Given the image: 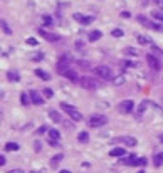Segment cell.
I'll return each mask as SVG.
<instances>
[{
    "label": "cell",
    "instance_id": "cell-2",
    "mask_svg": "<svg viewBox=\"0 0 163 173\" xmlns=\"http://www.w3.org/2000/svg\"><path fill=\"white\" fill-rule=\"evenodd\" d=\"M61 108L68 113V116L71 118V119H74V121H82V114L79 113V111L74 108V106H71V104H68V102H61Z\"/></svg>",
    "mask_w": 163,
    "mask_h": 173
},
{
    "label": "cell",
    "instance_id": "cell-5",
    "mask_svg": "<svg viewBox=\"0 0 163 173\" xmlns=\"http://www.w3.org/2000/svg\"><path fill=\"white\" fill-rule=\"evenodd\" d=\"M61 72V76H64V77H68L69 81H72V82H79L81 81V77L77 76V72L74 71L72 67H68V69H62V71H59Z\"/></svg>",
    "mask_w": 163,
    "mask_h": 173
},
{
    "label": "cell",
    "instance_id": "cell-18",
    "mask_svg": "<svg viewBox=\"0 0 163 173\" xmlns=\"http://www.w3.org/2000/svg\"><path fill=\"white\" fill-rule=\"evenodd\" d=\"M136 39L141 46H151V39H148V37H145V35H138Z\"/></svg>",
    "mask_w": 163,
    "mask_h": 173
},
{
    "label": "cell",
    "instance_id": "cell-9",
    "mask_svg": "<svg viewBox=\"0 0 163 173\" xmlns=\"http://www.w3.org/2000/svg\"><path fill=\"white\" fill-rule=\"evenodd\" d=\"M29 96H30V101L34 102V104H37V106H40V104H44V98L40 96L39 93L37 91H34V89H32L30 93H29Z\"/></svg>",
    "mask_w": 163,
    "mask_h": 173
},
{
    "label": "cell",
    "instance_id": "cell-17",
    "mask_svg": "<svg viewBox=\"0 0 163 173\" xmlns=\"http://www.w3.org/2000/svg\"><path fill=\"white\" fill-rule=\"evenodd\" d=\"M153 165H155V166H161V165H163V151H161V153H158V155H155Z\"/></svg>",
    "mask_w": 163,
    "mask_h": 173
},
{
    "label": "cell",
    "instance_id": "cell-31",
    "mask_svg": "<svg viewBox=\"0 0 163 173\" xmlns=\"http://www.w3.org/2000/svg\"><path fill=\"white\" fill-rule=\"evenodd\" d=\"M126 52H128V54H131V56H138V54H140L135 47H126Z\"/></svg>",
    "mask_w": 163,
    "mask_h": 173
},
{
    "label": "cell",
    "instance_id": "cell-25",
    "mask_svg": "<svg viewBox=\"0 0 163 173\" xmlns=\"http://www.w3.org/2000/svg\"><path fill=\"white\" fill-rule=\"evenodd\" d=\"M124 81H126V77H124V76H114L113 84H114V86H121V84H124Z\"/></svg>",
    "mask_w": 163,
    "mask_h": 173
},
{
    "label": "cell",
    "instance_id": "cell-42",
    "mask_svg": "<svg viewBox=\"0 0 163 173\" xmlns=\"http://www.w3.org/2000/svg\"><path fill=\"white\" fill-rule=\"evenodd\" d=\"M138 173H145V171H138Z\"/></svg>",
    "mask_w": 163,
    "mask_h": 173
},
{
    "label": "cell",
    "instance_id": "cell-10",
    "mask_svg": "<svg viewBox=\"0 0 163 173\" xmlns=\"http://www.w3.org/2000/svg\"><path fill=\"white\" fill-rule=\"evenodd\" d=\"M74 20H77L82 25H87V24L93 22V17H86V15H82V14H74Z\"/></svg>",
    "mask_w": 163,
    "mask_h": 173
},
{
    "label": "cell",
    "instance_id": "cell-22",
    "mask_svg": "<svg viewBox=\"0 0 163 173\" xmlns=\"http://www.w3.org/2000/svg\"><path fill=\"white\" fill-rule=\"evenodd\" d=\"M20 102H22V104L24 106H29V104H30V96H29V94H26V93H22V94H20Z\"/></svg>",
    "mask_w": 163,
    "mask_h": 173
},
{
    "label": "cell",
    "instance_id": "cell-3",
    "mask_svg": "<svg viewBox=\"0 0 163 173\" xmlns=\"http://www.w3.org/2000/svg\"><path fill=\"white\" fill-rule=\"evenodd\" d=\"M79 84H81L84 89H87V91H96L98 86H99V82L96 79H93V77H89V76H82L81 81H79Z\"/></svg>",
    "mask_w": 163,
    "mask_h": 173
},
{
    "label": "cell",
    "instance_id": "cell-7",
    "mask_svg": "<svg viewBox=\"0 0 163 173\" xmlns=\"http://www.w3.org/2000/svg\"><path fill=\"white\" fill-rule=\"evenodd\" d=\"M133 108H135V102H133L131 99H124V101L119 102V111H121V113H124V114L131 113Z\"/></svg>",
    "mask_w": 163,
    "mask_h": 173
},
{
    "label": "cell",
    "instance_id": "cell-33",
    "mask_svg": "<svg viewBox=\"0 0 163 173\" xmlns=\"http://www.w3.org/2000/svg\"><path fill=\"white\" fill-rule=\"evenodd\" d=\"M27 44L29 46H37V40L34 39V37H30V39H27Z\"/></svg>",
    "mask_w": 163,
    "mask_h": 173
},
{
    "label": "cell",
    "instance_id": "cell-43",
    "mask_svg": "<svg viewBox=\"0 0 163 173\" xmlns=\"http://www.w3.org/2000/svg\"><path fill=\"white\" fill-rule=\"evenodd\" d=\"M161 143H163V136H161Z\"/></svg>",
    "mask_w": 163,
    "mask_h": 173
},
{
    "label": "cell",
    "instance_id": "cell-15",
    "mask_svg": "<svg viewBox=\"0 0 163 173\" xmlns=\"http://www.w3.org/2000/svg\"><path fill=\"white\" fill-rule=\"evenodd\" d=\"M49 116H51V119H52L54 123H61V114L57 113L56 109H51V111H49Z\"/></svg>",
    "mask_w": 163,
    "mask_h": 173
},
{
    "label": "cell",
    "instance_id": "cell-36",
    "mask_svg": "<svg viewBox=\"0 0 163 173\" xmlns=\"http://www.w3.org/2000/svg\"><path fill=\"white\" fill-rule=\"evenodd\" d=\"M49 143H51V146H57V145H59L57 139H49Z\"/></svg>",
    "mask_w": 163,
    "mask_h": 173
},
{
    "label": "cell",
    "instance_id": "cell-1",
    "mask_svg": "<svg viewBox=\"0 0 163 173\" xmlns=\"http://www.w3.org/2000/svg\"><path fill=\"white\" fill-rule=\"evenodd\" d=\"M93 71H94L96 76H99L104 81H113L114 79V74H113V71L108 67V66H98V67H94Z\"/></svg>",
    "mask_w": 163,
    "mask_h": 173
},
{
    "label": "cell",
    "instance_id": "cell-16",
    "mask_svg": "<svg viewBox=\"0 0 163 173\" xmlns=\"http://www.w3.org/2000/svg\"><path fill=\"white\" fill-rule=\"evenodd\" d=\"M126 155V151H124V148H114V150H111L109 156H124Z\"/></svg>",
    "mask_w": 163,
    "mask_h": 173
},
{
    "label": "cell",
    "instance_id": "cell-38",
    "mask_svg": "<svg viewBox=\"0 0 163 173\" xmlns=\"http://www.w3.org/2000/svg\"><path fill=\"white\" fill-rule=\"evenodd\" d=\"M121 17H124V19H129V12H121Z\"/></svg>",
    "mask_w": 163,
    "mask_h": 173
},
{
    "label": "cell",
    "instance_id": "cell-4",
    "mask_svg": "<svg viewBox=\"0 0 163 173\" xmlns=\"http://www.w3.org/2000/svg\"><path fill=\"white\" fill-rule=\"evenodd\" d=\"M106 123H108V118L103 116V114H94V116H91L87 119V126H91V128H101Z\"/></svg>",
    "mask_w": 163,
    "mask_h": 173
},
{
    "label": "cell",
    "instance_id": "cell-41",
    "mask_svg": "<svg viewBox=\"0 0 163 173\" xmlns=\"http://www.w3.org/2000/svg\"><path fill=\"white\" fill-rule=\"evenodd\" d=\"M30 173H40V171H30Z\"/></svg>",
    "mask_w": 163,
    "mask_h": 173
},
{
    "label": "cell",
    "instance_id": "cell-40",
    "mask_svg": "<svg viewBox=\"0 0 163 173\" xmlns=\"http://www.w3.org/2000/svg\"><path fill=\"white\" fill-rule=\"evenodd\" d=\"M59 173H71V171H69V170H61Z\"/></svg>",
    "mask_w": 163,
    "mask_h": 173
},
{
    "label": "cell",
    "instance_id": "cell-30",
    "mask_svg": "<svg viewBox=\"0 0 163 173\" xmlns=\"http://www.w3.org/2000/svg\"><path fill=\"white\" fill-rule=\"evenodd\" d=\"M42 94H44L45 98H52V94H54V93H52V89H51V88H45L44 91H42Z\"/></svg>",
    "mask_w": 163,
    "mask_h": 173
},
{
    "label": "cell",
    "instance_id": "cell-24",
    "mask_svg": "<svg viewBox=\"0 0 163 173\" xmlns=\"http://www.w3.org/2000/svg\"><path fill=\"white\" fill-rule=\"evenodd\" d=\"M62 158H64V155H56V156H54V158L51 160V166H54V168H56L57 166V163H59V162H62Z\"/></svg>",
    "mask_w": 163,
    "mask_h": 173
},
{
    "label": "cell",
    "instance_id": "cell-35",
    "mask_svg": "<svg viewBox=\"0 0 163 173\" xmlns=\"http://www.w3.org/2000/svg\"><path fill=\"white\" fill-rule=\"evenodd\" d=\"M155 3H156V7L160 10H163V0H155Z\"/></svg>",
    "mask_w": 163,
    "mask_h": 173
},
{
    "label": "cell",
    "instance_id": "cell-37",
    "mask_svg": "<svg viewBox=\"0 0 163 173\" xmlns=\"http://www.w3.org/2000/svg\"><path fill=\"white\" fill-rule=\"evenodd\" d=\"M9 173H24V170H20V168H15V170H10Z\"/></svg>",
    "mask_w": 163,
    "mask_h": 173
},
{
    "label": "cell",
    "instance_id": "cell-29",
    "mask_svg": "<svg viewBox=\"0 0 163 173\" xmlns=\"http://www.w3.org/2000/svg\"><path fill=\"white\" fill-rule=\"evenodd\" d=\"M111 35L113 37H123V30H121V29H113Z\"/></svg>",
    "mask_w": 163,
    "mask_h": 173
},
{
    "label": "cell",
    "instance_id": "cell-28",
    "mask_svg": "<svg viewBox=\"0 0 163 173\" xmlns=\"http://www.w3.org/2000/svg\"><path fill=\"white\" fill-rule=\"evenodd\" d=\"M151 51H153V54H156V56H163V51L158 46H153L151 44Z\"/></svg>",
    "mask_w": 163,
    "mask_h": 173
},
{
    "label": "cell",
    "instance_id": "cell-21",
    "mask_svg": "<svg viewBox=\"0 0 163 173\" xmlns=\"http://www.w3.org/2000/svg\"><path fill=\"white\" fill-rule=\"evenodd\" d=\"M121 141H124L128 146H136V143H138L133 136H124V138H121Z\"/></svg>",
    "mask_w": 163,
    "mask_h": 173
},
{
    "label": "cell",
    "instance_id": "cell-13",
    "mask_svg": "<svg viewBox=\"0 0 163 173\" xmlns=\"http://www.w3.org/2000/svg\"><path fill=\"white\" fill-rule=\"evenodd\" d=\"M35 76H39L42 81H49V79H51V76H49L45 71H42V69H35Z\"/></svg>",
    "mask_w": 163,
    "mask_h": 173
},
{
    "label": "cell",
    "instance_id": "cell-12",
    "mask_svg": "<svg viewBox=\"0 0 163 173\" xmlns=\"http://www.w3.org/2000/svg\"><path fill=\"white\" fill-rule=\"evenodd\" d=\"M47 133H49V139H57V141L61 139V133H59L57 130H52V128H49Z\"/></svg>",
    "mask_w": 163,
    "mask_h": 173
},
{
    "label": "cell",
    "instance_id": "cell-39",
    "mask_svg": "<svg viewBox=\"0 0 163 173\" xmlns=\"http://www.w3.org/2000/svg\"><path fill=\"white\" fill-rule=\"evenodd\" d=\"M0 165H2V166L5 165V158H3V156H0Z\"/></svg>",
    "mask_w": 163,
    "mask_h": 173
},
{
    "label": "cell",
    "instance_id": "cell-26",
    "mask_svg": "<svg viewBox=\"0 0 163 173\" xmlns=\"http://www.w3.org/2000/svg\"><path fill=\"white\" fill-rule=\"evenodd\" d=\"M5 150L7 151H17L19 150V145H17V143H7V145H5Z\"/></svg>",
    "mask_w": 163,
    "mask_h": 173
},
{
    "label": "cell",
    "instance_id": "cell-27",
    "mask_svg": "<svg viewBox=\"0 0 163 173\" xmlns=\"http://www.w3.org/2000/svg\"><path fill=\"white\" fill-rule=\"evenodd\" d=\"M151 15H153V19H156V20H160V22H163V14H161V12L153 10V12H151Z\"/></svg>",
    "mask_w": 163,
    "mask_h": 173
},
{
    "label": "cell",
    "instance_id": "cell-6",
    "mask_svg": "<svg viewBox=\"0 0 163 173\" xmlns=\"http://www.w3.org/2000/svg\"><path fill=\"white\" fill-rule=\"evenodd\" d=\"M138 22L141 24V25H145V27H148V29H155V30H160L161 29V25L160 24H155V22H151L148 17H145V15H138Z\"/></svg>",
    "mask_w": 163,
    "mask_h": 173
},
{
    "label": "cell",
    "instance_id": "cell-14",
    "mask_svg": "<svg viewBox=\"0 0 163 173\" xmlns=\"http://www.w3.org/2000/svg\"><path fill=\"white\" fill-rule=\"evenodd\" d=\"M101 32H99V30H93V32H91V34H89V37H87V39H89L91 40V42H96V40H99V39H101Z\"/></svg>",
    "mask_w": 163,
    "mask_h": 173
},
{
    "label": "cell",
    "instance_id": "cell-19",
    "mask_svg": "<svg viewBox=\"0 0 163 173\" xmlns=\"http://www.w3.org/2000/svg\"><path fill=\"white\" fill-rule=\"evenodd\" d=\"M87 139H89V134H87V131H81V133L77 134V141H79V143H87Z\"/></svg>",
    "mask_w": 163,
    "mask_h": 173
},
{
    "label": "cell",
    "instance_id": "cell-8",
    "mask_svg": "<svg viewBox=\"0 0 163 173\" xmlns=\"http://www.w3.org/2000/svg\"><path fill=\"white\" fill-rule=\"evenodd\" d=\"M146 61H148L150 67L155 69V71H160V69H161V62H160V59H158V57H155L153 54H148V56H146Z\"/></svg>",
    "mask_w": 163,
    "mask_h": 173
},
{
    "label": "cell",
    "instance_id": "cell-23",
    "mask_svg": "<svg viewBox=\"0 0 163 173\" xmlns=\"http://www.w3.org/2000/svg\"><path fill=\"white\" fill-rule=\"evenodd\" d=\"M0 24H2V30H3V32H5V34H7V35H12V29L9 27V24H7V22H5V20H3V19H2V20H0Z\"/></svg>",
    "mask_w": 163,
    "mask_h": 173
},
{
    "label": "cell",
    "instance_id": "cell-11",
    "mask_svg": "<svg viewBox=\"0 0 163 173\" xmlns=\"http://www.w3.org/2000/svg\"><path fill=\"white\" fill-rule=\"evenodd\" d=\"M40 34H42V37L45 40H51V42H57L59 40V35H56V34H51V32H47V30H44V29H40Z\"/></svg>",
    "mask_w": 163,
    "mask_h": 173
},
{
    "label": "cell",
    "instance_id": "cell-20",
    "mask_svg": "<svg viewBox=\"0 0 163 173\" xmlns=\"http://www.w3.org/2000/svg\"><path fill=\"white\" fill-rule=\"evenodd\" d=\"M7 79L12 81V82H17L20 77H19V74L15 72V71H9V72H7Z\"/></svg>",
    "mask_w": 163,
    "mask_h": 173
},
{
    "label": "cell",
    "instance_id": "cell-32",
    "mask_svg": "<svg viewBox=\"0 0 163 173\" xmlns=\"http://www.w3.org/2000/svg\"><path fill=\"white\" fill-rule=\"evenodd\" d=\"M42 20H44V24H45V25H52V19L49 17V15H44Z\"/></svg>",
    "mask_w": 163,
    "mask_h": 173
},
{
    "label": "cell",
    "instance_id": "cell-34",
    "mask_svg": "<svg viewBox=\"0 0 163 173\" xmlns=\"http://www.w3.org/2000/svg\"><path fill=\"white\" fill-rule=\"evenodd\" d=\"M45 131H49V128H47V126H40L39 130H37V133H40V134H42V133H45Z\"/></svg>",
    "mask_w": 163,
    "mask_h": 173
}]
</instances>
